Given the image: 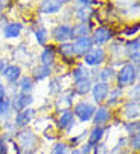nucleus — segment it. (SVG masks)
Wrapping results in <instances>:
<instances>
[{
	"instance_id": "16",
	"label": "nucleus",
	"mask_w": 140,
	"mask_h": 154,
	"mask_svg": "<svg viewBox=\"0 0 140 154\" xmlns=\"http://www.w3.org/2000/svg\"><path fill=\"white\" fill-rule=\"evenodd\" d=\"M122 99H123V89L116 85L114 89H110V92L107 95V99H105V105L107 107H114V105H117Z\"/></svg>"
},
{
	"instance_id": "36",
	"label": "nucleus",
	"mask_w": 140,
	"mask_h": 154,
	"mask_svg": "<svg viewBox=\"0 0 140 154\" xmlns=\"http://www.w3.org/2000/svg\"><path fill=\"white\" fill-rule=\"evenodd\" d=\"M135 32H138V25H132L131 28H126V29L123 31V34H125L126 37H131V35L135 34Z\"/></svg>"
},
{
	"instance_id": "25",
	"label": "nucleus",
	"mask_w": 140,
	"mask_h": 154,
	"mask_svg": "<svg viewBox=\"0 0 140 154\" xmlns=\"http://www.w3.org/2000/svg\"><path fill=\"white\" fill-rule=\"evenodd\" d=\"M90 29H91V28H90L88 23H79V25H76V28H73V38L88 37Z\"/></svg>"
},
{
	"instance_id": "23",
	"label": "nucleus",
	"mask_w": 140,
	"mask_h": 154,
	"mask_svg": "<svg viewBox=\"0 0 140 154\" xmlns=\"http://www.w3.org/2000/svg\"><path fill=\"white\" fill-rule=\"evenodd\" d=\"M40 61H41V64H44V66H52L53 61H55V48H53V46H46L44 51L41 52Z\"/></svg>"
},
{
	"instance_id": "44",
	"label": "nucleus",
	"mask_w": 140,
	"mask_h": 154,
	"mask_svg": "<svg viewBox=\"0 0 140 154\" xmlns=\"http://www.w3.org/2000/svg\"><path fill=\"white\" fill-rule=\"evenodd\" d=\"M64 2H67V0H64Z\"/></svg>"
},
{
	"instance_id": "35",
	"label": "nucleus",
	"mask_w": 140,
	"mask_h": 154,
	"mask_svg": "<svg viewBox=\"0 0 140 154\" xmlns=\"http://www.w3.org/2000/svg\"><path fill=\"white\" fill-rule=\"evenodd\" d=\"M129 101H138V84L135 82L134 85H131V92L128 93Z\"/></svg>"
},
{
	"instance_id": "30",
	"label": "nucleus",
	"mask_w": 140,
	"mask_h": 154,
	"mask_svg": "<svg viewBox=\"0 0 140 154\" xmlns=\"http://www.w3.org/2000/svg\"><path fill=\"white\" fill-rule=\"evenodd\" d=\"M59 54H61L64 58H73V57H75L73 45H72V43H61V46H59Z\"/></svg>"
},
{
	"instance_id": "7",
	"label": "nucleus",
	"mask_w": 140,
	"mask_h": 154,
	"mask_svg": "<svg viewBox=\"0 0 140 154\" xmlns=\"http://www.w3.org/2000/svg\"><path fill=\"white\" fill-rule=\"evenodd\" d=\"M9 99H11V108L14 110L15 113H17V112H21V110H25V108H28V107H31V104L34 102L32 95H29V93H21V92L14 93V96L9 98Z\"/></svg>"
},
{
	"instance_id": "18",
	"label": "nucleus",
	"mask_w": 140,
	"mask_h": 154,
	"mask_svg": "<svg viewBox=\"0 0 140 154\" xmlns=\"http://www.w3.org/2000/svg\"><path fill=\"white\" fill-rule=\"evenodd\" d=\"M105 136V128L101 127V125H95L93 130L88 133V137H87V143H90L91 146H96L98 143H101V140L104 139Z\"/></svg>"
},
{
	"instance_id": "22",
	"label": "nucleus",
	"mask_w": 140,
	"mask_h": 154,
	"mask_svg": "<svg viewBox=\"0 0 140 154\" xmlns=\"http://www.w3.org/2000/svg\"><path fill=\"white\" fill-rule=\"evenodd\" d=\"M15 85L18 87V90H20L21 93H29V95H31V92L34 90L35 81L32 79V76H21Z\"/></svg>"
},
{
	"instance_id": "28",
	"label": "nucleus",
	"mask_w": 140,
	"mask_h": 154,
	"mask_svg": "<svg viewBox=\"0 0 140 154\" xmlns=\"http://www.w3.org/2000/svg\"><path fill=\"white\" fill-rule=\"evenodd\" d=\"M138 128H140V122H138V119H135V121H129V122H125V124H123V130H125V133H126L128 136H134V134H137V133H138Z\"/></svg>"
},
{
	"instance_id": "24",
	"label": "nucleus",
	"mask_w": 140,
	"mask_h": 154,
	"mask_svg": "<svg viewBox=\"0 0 140 154\" xmlns=\"http://www.w3.org/2000/svg\"><path fill=\"white\" fill-rule=\"evenodd\" d=\"M21 29H23V26H21L20 23H9V25L5 26L3 35H5L6 38H17V37L20 35Z\"/></svg>"
},
{
	"instance_id": "14",
	"label": "nucleus",
	"mask_w": 140,
	"mask_h": 154,
	"mask_svg": "<svg viewBox=\"0 0 140 154\" xmlns=\"http://www.w3.org/2000/svg\"><path fill=\"white\" fill-rule=\"evenodd\" d=\"M91 85H93V81L90 79V76H87V78H81V79H76L75 84H73V92H75V95L85 96V95L90 93Z\"/></svg>"
},
{
	"instance_id": "41",
	"label": "nucleus",
	"mask_w": 140,
	"mask_h": 154,
	"mask_svg": "<svg viewBox=\"0 0 140 154\" xmlns=\"http://www.w3.org/2000/svg\"><path fill=\"white\" fill-rule=\"evenodd\" d=\"M78 2H79V3H82V5H85V6H87V5H90V3H91V2H93V0H78Z\"/></svg>"
},
{
	"instance_id": "45",
	"label": "nucleus",
	"mask_w": 140,
	"mask_h": 154,
	"mask_svg": "<svg viewBox=\"0 0 140 154\" xmlns=\"http://www.w3.org/2000/svg\"><path fill=\"white\" fill-rule=\"evenodd\" d=\"M44 2H46V0H44Z\"/></svg>"
},
{
	"instance_id": "38",
	"label": "nucleus",
	"mask_w": 140,
	"mask_h": 154,
	"mask_svg": "<svg viewBox=\"0 0 140 154\" xmlns=\"http://www.w3.org/2000/svg\"><path fill=\"white\" fill-rule=\"evenodd\" d=\"M87 133H85V131H84V133L81 134V136H76V137H72V139H70V145H75V146H78L79 145V142L82 140V137L85 136Z\"/></svg>"
},
{
	"instance_id": "5",
	"label": "nucleus",
	"mask_w": 140,
	"mask_h": 154,
	"mask_svg": "<svg viewBox=\"0 0 140 154\" xmlns=\"http://www.w3.org/2000/svg\"><path fill=\"white\" fill-rule=\"evenodd\" d=\"M105 61V51L101 48H93L84 55V66L87 67H98Z\"/></svg>"
},
{
	"instance_id": "32",
	"label": "nucleus",
	"mask_w": 140,
	"mask_h": 154,
	"mask_svg": "<svg viewBox=\"0 0 140 154\" xmlns=\"http://www.w3.org/2000/svg\"><path fill=\"white\" fill-rule=\"evenodd\" d=\"M35 35H37V41L40 43V45H46L47 43V31H46L44 28H40L35 31Z\"/></svg>"
},
{
	"instance_id": "33",
	"label": "nucleus",
	"mask_w": 140,
	"mask_h": 154,
	"mask_svg": "<svg viewBox=\"0 0 140 154\" xmlns=\"http://www.w3.org/2000/svg\"><path fill=\"white\" fill-rule=\"evenodd\" d=\"M49 92H50L52 95H59V93L62 92V87L59 85V79H58V78H55V79H52V81H50Z\"/></svg>"
},
{
	"instance_id": "2",
	"label": "nucleus",
	"mask_w": 140,
	"mask_h": 154,
	"mask_svg": "<svg viewBox=\"0 0 140 154\" xmlns=\"http://www.w3.org/2000/svg\"><path fill=\"white\" fill-rule=\"evenodd\" d=\"M137 76H138V66H132V64L122 66L120 70L116 73L117 87H120V89H126V87L134 85L137 82Z\"/></svg>"
},
{
	"instance_id": "10",
	"label": "nucleus",
	"mask_w": 140,
	"mask_h": 154,
	"mask_svg": "<svg viewBox=\"0 0 140 154\" xmlns=\"http://www.w3.org/2000/svg\"><path fill=\"white\" fill-rule=\"evenodd\" d=\"M75 124H76V119H75V115L72 113V110L59 113V118L56 119V128L61 131H65V133H68L75 127Z\"/></svg>"
},
{
	"instance_id": "19",
	"label": "nucleus",
	"mask_w": 140,
	"mask_h": 154,
	"mask_svg": "<svg viewBox=\"0 0 140 154\" xmlns=\"http://www.w3.org/2000/svg\"><path fill=\"white\" fill-rule=\"evenodd\" d=\"M125 49H126L129 60L132 63H135V66H138V38H132V40L126 41Z\"/></svg>"
},
{
	"instance_id": "6",
	"label": "nucleus",
	"mask_w": 140,
	"mask_h": 154,
	"mask_svg": "<svg viewBox=\"0 0 140 154\" xmlns=\"http://www.w3.org/2000/svg\"><path fill=\"white\" fill-rule=\"evenodd\" d=\"M110 92V82H102V81H98V82H93L91 85V96H93V102L95 104H102L105 102L107 99V95Z\"/></svg>"
},
{
	"instance_id": "4",
	"label": "nucleus",
	"mask_w": 140,
	"mask_h": 154,
	"mask_svg": "<svg viewBox=\"0 0 140 154\" xmlns=\"http://www.w3.org/2000/svg\"><path fill=\"white\" fill-rule=\"evenodd\" d=\"M75 96H76V95H75L73 89H65V90H62V92L58 95L56 101H55V110H56L58 113H64V112H67V110H72Z\"/></svg>"
},
{
	"instance_id": "15",
	"label": "nucleus",
	"mask_w": 140,
	"mask_h": 154,
	"mask_svg": "<svg viewBox=\"0 0 140 154\" xmlns=\"http://www.w3.org/2000/svg\"><path fill=\"white\" fill-rule=\"evenodd\" d=\"M2 75H3V78L9 84H17L18 79L21 78V69L18 67V66H15V64H9V66H6V67H5V70H3Z\"/></svg>"
},
{
	"instance_id": "1",
	"label": "nucleus",
	"mask_w": 140,
	"mask_h": 154,
	"mask_svg": "<svg viewBox=\"0 0 140 154\" xmlns=\"http://www.w3.org/2000/svg\"><path fill=\"white\" fill-rule=\"evenodd\" d=\"M12 140V148L15 154H35L40 146V139L32 130L21 128L17 131V134Z\"/></svg>"
},
{
	"instance_id": "37",
	"label": "nucleus",
	"mask_w": 140,
	"mask_h": 154,
	"mask_svg": "<svg viewBox=\"0 0 140 154\" xmlns=\"http://www.w3.org/2000/svg\"><path fill=\"white\" fill-rule=\"evenodd\" d=\"M8 149H9V146H8L6 140L0 137V154H8Z\"/></svg>"
},
{
	"instance_id": "43",
	"label": "nucleus",
	"mask_w": 140,
	"mask_h": 154,
	"mask_svg": "<svg viewBox=\"0 0 140 154\" xmlns=\"http://www.w3.org/2000/svg\"><path fill=\"white\" fill-rule=\"evenodd\" d=\"M0 9H2V3H0Z\"/></svg>"
},
{
	"instance_id": "9",
	"label": "nucleus",
	"mask_w": 140,
	"mask_h": 154,
	"mask_svg": "<svg viewBox=\"0 0 140 154\" xmlns=\"http://www.w3.org/2000/svg\"><path fill=\"white\" fill-rule=\"evenodd\" d=\"M111 116H113V112L110 110V107H107V105H99V107H96V110H95V115H93V118H91V122L95 124V125L104 127L105 124H108V122L111 121Z\"/></svg>"
},
{
	"instance_id": "39",
	"label": "nucleus",
	"mask_w": 140,
	"mask_h": 154,
	"mask_svg": "<svg viewBox=\"0 0 140 154\" xmlns=\"http://www.w3.org/2000/svg\"><path fill=\"white\" fill-rule=\"evenodd\" d=\"M6 96V85L0 81V99H3Z\"/></svg>"
},
{
	"instance_id": "31",
	"label": "nucleus",
	"mask_w": 140,
	"mask_h": 154,
	"mask_svg": "<svg viewBox=\"0 0 140 154\" xmlns=\"http://www.w3.org/2000/svg\"><path fill=\"white\" fill-rule=\"evenodd\" d=\"M91 14H93V11L88 8V6H84V8H81L79 11H78V18L79 20H82V23H87V21L90 20V17H91Z\"/></svg>"
},
{
	"instance_id": "11",
	"label": "nucleus",
	"mask_w": 140,
	"mask_h": 154,
	"mask_svg": "<svg viewBox=\"0 0 140 154\" xmlns=\"http://www.w3.org/2000/svg\"><path fill=\"white\" fill-rule=\"evenodd\" d=\"M73 45V52H75V57H84L90 49H93V40L90 37H82V38H76Z\"/></svg>"
},
{
	"instance_id": "27",
	"label": "nucleus",
	"mask_w": 140,
	"mask_h": 154,
	"mask_svg": "<svg viewBox=\"0 0 140 154\" xmlns=\"http://www.w3.org/2000/svg\"><path fill=\"white\" fill-rule=\"evenodd\" d=\"M12 112L11 108V99L8 96H5L3 99H0V118H8Z\"/></svg>"
},
{
	"instance_id": "40",
	"label": "nucleus",
	"mask_w": 140,
	"mask_h": 154,
	"mask_svg": "<svg viewBox=\"0 0 140 154\" xmlns=\"http://www.w3.org/2000/svg\"><path fill=\"white\" fill-rule=\"evenodd\" d=\"M5 67H6V63L3 61V60H0V75L3 73V70H5Z\"/></svg>"
},
{
	"instance_id": "3",
	"label": "nucleus",
	"mask_w": 140,
	"mask_h": 154,
	"mask_svg": "<svg viewBox=\"0 0 140 154\" xmlns=\"http://www.w3.org/2000/svg\"><path fill=\"white\" fill-rule=\"evenodd\" d=\"M96 105L91 104L88 101H79L72 107V113L75 115V119H78L79 122H90L93 115H95Z\"/></svg>"
},
{
	"instance_id": "17",
	"label": "nucleus",
	"mask_w": 140,
	"mask_h": 154,
	"mask_svg": "<svg viewBox=\"0 0 140 154\" xmlns=\"http://www.w3.org/2000/svg\"><path fill=\"white\" fill-rule=\"evenodd\" d=\"M122 113L129 121L138 119V113H140L138 112V101H128V102H125V105L122 108Z\"/></svg>"
},
{
	"instance_id": "42",
	"label": "nucleus",
	"mask_w": 140,
	"mask_h": 154,
	"mask_svg": "<svg viewBox=\"0 0 140 154\" xmlns=\"http://www.w3.org/2000/svg\"><path fill=\"white\" fill-rule=\"evenodd\" d=\"M70 154H82V152H81V149H79V148H73L72 151H70Z\"/></svg>"
},
{
	"instance_id": "34",
	"label": "nucleus",
	"mask_w": 140,
	"mask_h": 154,
	"mask_svg": "<svg viewBox=\"0 0 140 154\" xmlns=\"http://www.w3.org/2000/svg\"><path fill=\"white\" fill-rule=\"evenodd\" d=\"M129 146L132 151H138L140 148V134H134V136H129Z\"/></svg>"
},
{
	"instance_id": "26",
	"label": "nucleus",
	"mask_w": 140,
	"mask_h": 154,
	"mask_svg": "<svg viewBox=\"0 0 140 154\" xmlns=\"http://www.w3.org/2000/svg\"><path fill=\"white\" fill-rule=\"evenodd\" d=\"M49 154H70V145L65 142H55Z\"/></svg>"
},
{
	"instance_id": "21",
	"label": "nucleus",
	"mask_w": 140,
	"mask_h": 154,
	"mask_svg": "<svg viewBox=\"0 0 140 154\" xmlns=\"http://www.w3.org/2000/svg\"><path fill=\"white\" fill-rule=\"evenodd\" d=\"M62 0H46L41 5V12L43 14H55L61 9Z\"/></svg>"
},
{
	"instance_id": "8",
	"label": "nucleus",
	"mask_w": 140,
	"mask_h": 154,
	"mask_svg": "<svg viewBox=\"0 0 140 154\" xmlns=\"http://www.w3.org/2000/svg\"><path fill=\"white\" fill-rule=\"evenodd\" d=\"M34 116H35V110L31 108V107H28L25 110H21V112H17L15 113V118H14L12 124L15 125V128H20V130L21 128H26L32 122Z\"/></svg>"
},
{
	"instance_id": "29",
	"label": "nucleus",
	"mask_w": 140,
	"mask_h": 154,
	"mask_svg": "<svg viewBox=\"0 0 140 154\" xmlns=\"http://www.w3.org/2000/svg\"><path fill=\"white\" fill-rule=\"evenodd\" d=\"M72 76H73L75 81H76V79H81V78H87V76H90V70L87 69V66L79 64V66H76V67L73 69Z\"/></svg>"
},
{
	"instance_id": "12",
	"label": "nucleus",
	"mask_w": 140,
	"mask_h": 154,
	"mask_svg": "<svg viewBox=\"0 0 140 154\" xmlns=\"http://www.w3.org/2000/svg\"><path fill=\"white\" fill-rule=\"evenodd\" d=\"M53 38L56 41H61V43H67L68 40L73 38V28L72 26H67V25H59L53 29L52 32Z\"/></svg>"
},
{
	"instance_id": "13",
	"label": "nucleus",
	"mask_w": 140,
	"mask_h": 154,
	"mask_svg": "<svg viewBox=\"0 0 140 154\" xmlns=\"http://www.w3.org/2000/svg\"><path fill=\"white\" fill-rule=\"evenodd\" d=\"M111 38H113L111 29H108V28H105V26H101V28H98V29L95 31L91 40H93V45H98V48H99V46L105 45V43H108Z\"/></svg>"
},
{
	"instance_id": "20",
	"label": "nucleus",
	"mask_w": 140,
	"mask_h": 154,
	"mask_svg": "<svg viewBox=\"0 0 140 154\" xmlns=\"http://www.w3.org/2000/svg\"><path fill=\"white\" fill-rule=\"evenodd\" d=\"M50 73H52V67H50V66L40 64L38 67H35V69H34L32 79H34L35 82H40V81H43V79H46V78H49V76H50Z\"/></svg>"
}]
</instances>
